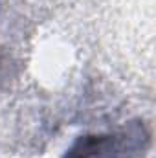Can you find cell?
Returning <instances> with one entry per match:
<instances>
[{
  "mask_svg": "<svg viewBox=\"0 0 156 158\" xmlns=\"http://www.w3.org/2000/svg\"><path fill=\"white\" fill-rule=\"evenodd\" d=\"M149 147V127L143 121H130L117 131L77 138L64 158H145Z\"/></svg>",
  "mask_w": 156,
  "mask_h": 158,
  "instance_id": "cell-1",
  "label": "cell"
}]
</instances>
